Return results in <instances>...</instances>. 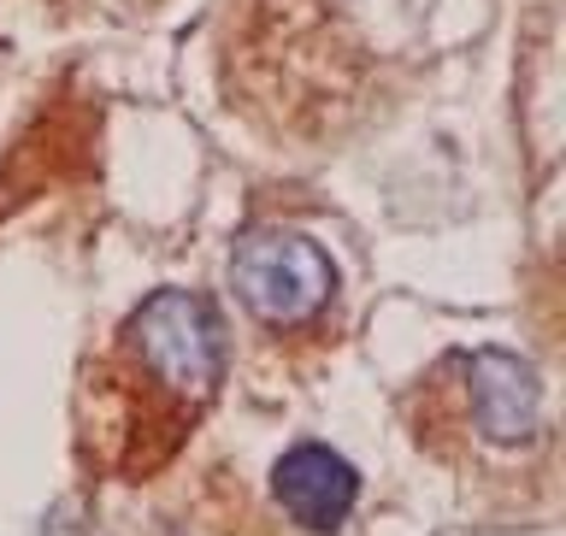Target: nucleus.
Returning a JSON list of instances; mask_svg holds the SVG:
<instances>
[{
    "label": "nucleus",
    "instance_id": "obj_3",
    "mask_svg": "<svg viewBox=\"0 0 566 536\" xmlns=\"http://www.w3.org/2000/svg\"><path fill=\"white\" fill-rule=\"evenodd\" d=\"M454 371L467 378L460 383V401H454L460 424H478L490 442H531L537 437L543 389H537V371L520 354H502V348L454 354Z\"/></svg>",
    "mask_w": 566,
    "mask_h": 536
},
{
    "label": "nucleus",
    "instance_id": "obj_4",
    "mask_svg": "<svg viewBox=\"0 0 566 536\" xmlns=\"http://www.w3.org/2000/svg\"><path fill=\"white\" fill-rule=\"evenodd\" d=\"M272 490L301 530H336L360 502V472L325 442H301L272 466Z\"/></svg>",
    "mask_w": 566,
    "mask_h": 536
},
{
    "label": "nucleus",
    "instance_id": "obj_2",
    "mask_svg": "<svg viewBox=\"0 0 566 536\" xmlns=\"http://www.w3.org/2000/svg\"><path fill=\"white\" fill-rule=\"evenodd\" d=\"M230 283H237L242 307L265 318V325H307V318L331 301L336 265L313 237L301 230H254L230 254Z\"/></svg>",
    "mask_w": 566,
    "mask_h": 536
},
{
    "label": "nucleus",
    "instance_id": "obj_1",
    "mask_svg": "<svg viewBox=\"0 0 566 536\" xmlns=\"http://www.w3.org/2000/svg\"><path fill=\"white\" fill-rule=\"evenodd\" d=\"M224 383V325L207 295L154 290L118 325L95 371L106 401V449L124 477H148L195 431Z\"/></svg>",
    "mask_w": 566,
    "mask_h": 536
}]
</instances>
